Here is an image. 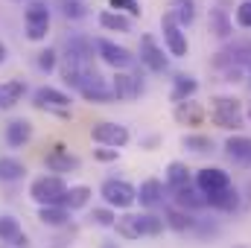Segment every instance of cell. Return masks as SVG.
I'll return each instance as SVG.
<instances>
[{
  "label": "cell",
  "instance_id": "3",
  "mask_svg": "<svg viewBox=\"0 0 251 248\" xmlns=\"http://www.w3.org/2000/svg\"><path fill=\"white\" fill-rule=\"evenodd\" d=\"M29 196H32V201L38 204V207H50V204H62L64 196H67V181H64L62 175H38V178H32V184H29Z\"/></svg>",
  "mask_w": 251,
  "mask_h": 248
},
{
  "label": "cell",
  "instance_id": "25",
  "mask_svg": "<svg viewBox=\"0 0 251 248\" xmlns=\"http://www.w3.org/2000/svg\"><path fill=\"white\" fill-rule=\"evenodd\" d=\"M164 178H167V187L170 190H178V187L193 184V170H190L184 161H170L167 170H164Z\"/></svg>",
  "mask_w": 251,
  "mask_h": 248
},
{
  "label": "cell",
  "instance_id": "42",
  "mask_svg": "<svg viewBox=\"0 0 251 248\" xmlns=\"http://www.w3.org/2000/svg\"><path fill=\"white\" fill-rule=\"evenodd\" d=\"M222 82H228V85H237V82H246V76H249V67H243V64H234V67H225L222 70Z\"/></svg>",
  "mask_w": 251,
  "mask_h": 248
},
{
  "label": "cell",
  "instance_id": "32",
  "mask_svg": "<svg viewBox=\"0 0 251 248\" xmlns=\"http://www.w3.org/2000/svg\"><path fill=\"white\" fill-rule=\"evenodd\" d=\"M170 15L176 18V24L184 29L196 21V0H173L170 3Z\"/></svg>",
  "mask_w": 251,
  "mask_h": 248
},
{
  "label": "cell",
  "instance_id": "11",
  "mask_svg": "<svg viewBox=\"0 0 251 248\" xmlns=\"http://www.w3.org/2000/svg\"><path fill=\"white\" fill-rule=\"evenodd\" d=\"M91 137H94V143L108 146V149H123L126 143L131 140L128 128H126V125H120V123H111V120L94 123V128H91Z\"/></svg>",
  "mask_w": 251,
  "mask_h": 248
},
{
  "label": "cell",
  "instance_id": "7",
  "mask_svg": "<svg viewBox=\"0 0 251 248\" xmlns=\"http://www.w3.org/2000/svg\"><path fill=\"white\" fill-rule=\"evenodd\" d=\"M32 105L38 111L56 114V117H70V97L64 91H59V88H50V85H41L32 94Z\"/></svg>",
  "mask_w": 251,
  "mask_h": 248
},
{
  "label": "cell",
  "instance_id": "13",
  "mask_svg": "<svg viewBox=\"0 0 251 248\" xmlns=\"http://www.w3.org/2000/svg\"><path fill=\"white\" fill-rule=\"evenodd\" d=\"M193 184L201 196H213L225 187H231V173H225L222 167H201L196 175H193Z\"/></svg>",
  "mask_w": 251,
  "mask_h": 248
},
{
  "label": "cell",
  "instance_id": "22",
  "mask_svg": "<svg viewBox=\"0 0 251 248\" xmlns=\"http://www.w3.org/2000/svg\"><path fill=\"white\" fill-rule=\"evenodd\" d=\"M204 198H207V207H213L219 213H234L240 207V190L234 184L219 190V193H213V196H204Z\"/></svg>",
  "mask_w": 251,
  "mask_h": 248
},
{
  "label": "cell",
  "instance_id": "44",
  "mask_svg": "<svg viewBox=\"0 0 251 248\" xmlns=\"http://www.w3.org/2000/svg\"><path fill=\"white\" fill-rule=\"evenodd\" d=\"M140 146H146V149L158 146V134H149V137H143V140H140Z\"/></svg>",
  "mask_w": 251,
  "mask_h": 248
},
{
  "label": "cell",
  "instance_id": "19",
  "mask_svg": "<svg viewBox=\"0 0 251 248\" xmlns=\"http://www.w3.org/2000/svg\"><path fill=\"white\" fill-rule=\"evenodd\" d=\"M207 26H210V32H213L219 41H228V38L234 35V18H231L228 9H222V6H213V9H210Z\"/></svg>",
  "mask_w": 251,
  "mask_h": 248
},
{
  "label": "cell",
  "instance_id": "6",
  "mask_svg": "<svg viewBox=\"0 0 251 248\" xmlns=\"http://www.w3.org/2000/svg\"><path fill=\"white\" fill-rule=\"evenodd\" d=\"M76 91H79V97H82L85 102H91V105H111V102H117V99H114V91H111V82H108L105 76H100L97 70L88 73Z\"/></svg>",
  "mask_w": 251,
  "mask_h": 248
},
{
  "label": "cell",
  "instance_id": "43",
  "mask_svg": "<svg viewBox=\"0 0 251 248\" xmlns=\"http://www.w3.org/2000/svg\"><path fill=\"white\" fill-rule=\"evenodd\" d=\"M117 158H120V149H108V146H100V149H94V161L111 164V161H117Z\"/></svg>",
  "mask_w": 251,
  "mask_h": 248
},
{
  "label": "cell",
  "instance_id": "16",
  "mask_svg": "<svg viewBox=\"0 0 251 248\" xmlns=\"http://www.w3.org/2000/svg\"><path fill=\"white\" fill-rule=\"evenodd\" d=\"M32 134H35V125L29 123V120H24V117L12 120V123L6 125V131H3V137H6V143L12 149H24L32 140Z\"/></svg>",
  "mask_w": 251,
  "mask_h": 248
},
{
  "label": "cell",
  "instance_id": "36",
  "mask_svg": "<svg viewBox=\"0 0 251 248\" xmlns=\"http://www.w3.org/2000/svg\"><path fill=\"white\" fill-rule=\"evenodd\" d=\"M97 228H114V222H117V210H111V207H94L91 210V216H88Z\"/></svg>",
  "mask_w": 251,
  "mask_h": 248
},
{
  "label": "cell",
  "instance_id": "35",
  "mask_svg": "<svg viewBox=\"0 0 251 248\" xmlns=\"http://www.w3.org/2000/svg\"><path fill=\"white\" fill-rule=\"evenodd\" d=\"M35 64H38L41 73H53V70L59 67V50H53V47L38 50V53H35Z\"/></svg>",
  "mask_w": 251,
  "mask_h": 248
},
{
  "label": "cell",
  "instance_id": "45",
  "mask_svg": "<svg viewBox=\"0 0 251 248\" xmlns=\"http://www.w3.org/2000/svg\"><path fill=\"white\" fill-rule=\"evenodd\" d=\"M6 59H9V50H6V44H3V41H0V64L6 62Z\"/></svg>",
  "mask_w": 251,
  "mask_h": 248
},
{
  "label": "cell",
  "instance_id": "40",
  "mask_svg": "<svg viewBox=\"0 0 251 248\" xmlns=\"http://www.w3.org/2000/svg\"><path fill=\"white\" fill-rule=\"evenodd\" d=\"M234 21L240 29H251V0H240L234 9Z\"/></svg>",
  "mask_w": 251,
  "mask_h": 248
},
{
  "label": "cell",
  "instance_id": "29",
  "mask_svg": "<svg viewBox=\"0 0 251 248\" xmlns=\"http://www.w3.org/2000/svg\"><path fill=\"white\" fill-rule=\"evenodd\" d=\"M91 196H94V190L88 184H73V187H67V196H64L62 207H67L70 213L73 210H82V207L91 204Z\"/></svg>",
  "mask_w": 251,
  "mask_h": 248
},
{
  "label": "cell",
  "instance_id": "10",
  "mask_svg": "<svg viewBox=\"0 0 251 248\" xmlns=\"http://www.w3.org/2000/svg\"><path fill=\"white\" fill-rule=\"evenodd\" d=\"M140 56V64L149 70V73H167V67H170V59L164 56V47L158 44V38L155 35H140V50H137Z\"/></svg>",
  "mask_w": 251,
  "mask_h": 248
},
{
  "label": "cell",
  "instance_id": "17",
  "mask_svg": "<svg viewBox=\"0 0 251 248\" xmlns=\"http://www.w3.org/2000/svg\"><path fill=\"white\" fill-rule=\"evenodd\" d=\"M225 155L240 167H251V137L249 134H231L225 140Z\"/></svg>",
  "mask_w": 251,
  "mask_h": 248
},
{
  "label": "cell",
  "instance_id": "8",
  "mask_svg": "<svg viewBox=\"0 0 251 248\" xmlns=\"http://www.w3.org/2000/svg\"><path fill=\"white\" fill-rule=\"evenodd\" d=\"M94 47H97V56L102 59V64H108V67H114V70H128L131 64L137 62V56H131V50L123 47V44H117V41L97 38Z\"/></svg>",
  "mask_w": 251,
  "mask_h": 248
},
{
  "label": "cell",
  "instance_id": "20",
  "mask_svg": "<svg viewBox=\"0 0 251 248\" xmlns=\"http://www.w3.org/2000/svg\"><path fill=\"white\" fill-rule=\"evenodd\" d=\"M24 97H26V82L24 79H6V82H0V111L15 108L18 102H24Z\"/></svg>",
  "mask_w": 251,
  "mask_h": 248
},
{
  "label": "cell",
  "instance_id": "27",
  "mask_svg": "<svg viewBox=\"0 0 251 248\" xmlns=\"http://www.w3.org/2000/svg\"><path fill=\"white\" fill-rule=\"evenodd\" d=\"M38 222L47 225V228H64L70 225V210L62 207V204H50V207H38Z\"/></svg>",
  "mask_w": 251,
  "mask_h": 248
},
{
  "label": "cell",
  "instance_id": "28",
  "mask_svg": "<svg viewBox=\"0 0 251 248\" xmlns=\"http://www.w3.org/2000/svg\"><path fill=\"white\" fill-rule=\"evenodd\" d=\"M134 219H137V231H140V237H161L164 234V216H158V213H152V210H143V213H134Z\"/></svg>",
  "mask_w": 251,
  "mask_h": 248
},
{
  "label": "cell",
  "instance_id": "1",
  "mask_svg": "<svg viewBox=\"0 0 251 248\" xmlns=\"http://www.w3.org/2000/svg\"><path fill=\"white\" fill-rule=\"evenodd\" d=\"M210 123L225 128V131H240L243 123H246V108L237 97H213L210 99Z\"/></svg>",
  "mask_w": 251,
  "mask_h": 248
},
{
  "label": "cell",
  "instance_id": "18",
  "mask_svg": "<svg viewBox=\"0 0 251 248\" xmlns=\"http://www.w3.org/2000/svg\"><path fill=\"white\" fill-rule=\"evenodd\" d=\"M173 201H176V207H181V210H187V213H196V210H204V207H207V198L196 190V184L173 190Z\"/></svg>",
  "mask_w": 251,
  "mask_h": 248
},
{
  "label": "cell",
  "instance_id": "15",
  "mask_svg": "<svg viewBox=\"0 0 251 248\" xmlns=\"http://www.w3.org/2000/svg\"><path fill=\"white\" fill-rule=\"evenodd\" d=\"M0 243L9 248H29V237L24 225L9 213H0Z\"/></svg>",
  "mask_w": 251,
  "mask_h": 248
},
{
  "label": "cell",
  "instance_id": "48",
  "mask_svg": "<svg viewBox=\"0 0 251 248\" xmlns=\"http://www.w3.org/2000/svg\"><path fill=\"white\" fill-rule=\"evenodd\" d=\"M237 248H246V246H237Z\"/></svg>",
  "mask_w": 251,
  "mask_h": 248
},
{
  "label": "cell",
  "instance_id": "38",
  "mask_svg": "<svg viewBox=\"0 0 251 248\" xmlns=\"http://www.w3.org/2000/svg\"><path fill=\"white\" fill-rule=\"evenodd\" d=\"M193 234H196L199 240H213V237H219V234H222V228H219V222H210V219H196Z\"/></svg>",
  "mask_w": 251,
  "mask_h": 248
},
{
  "label": "cell",
  "instance_id": "24",
  "mask_svg": "<svg viewBox=\"0 0 251 248\" xmlns=\"http://www.w3.org/2000/svg\"><path fill=\"white\" fill-rule=\"evenodd\" d=\"M196 91H199V79L196 76H190V73H178L176 79H173V91H170V99L178 105V102H187L196 97Z\"/></svg>",
  "mask_w": 251,
  "mask_h": 248
},
{
  "label": "cell",
  "instance_id": "34",
  "mask_svg": "<svg viewBox=\"0 0 251 248\" xmlns=\"http://www.w3.org/2000/svg\"><path fill=\"white\" fill-rule=\"evenodd\" d=\"M114 231H117V237H123V240H140V231H137V219H134V213H123V216H117Z\"/></svg>",
  "mask_w": 251,
  "mask_h": 248
},
{
  "label": "cell",
  "instance_id": "12",
  "mask_svg": "<svg viewBox=\"0 0 251 248\" xmlns=\"http://www.w3.org/2000/svg\"><path fill=\"white\" fill-rule=\"evenodd\" d=\"M111 91H114V99L117 102H134L143 94V79L137 73H128V70H114Z\"/></svg>",
  "mask_w": 251,
  "mask_h": 248
},
{
  "label": "cell",
  "instance_id": "47",
  "mask_svg": "<svg viewBox=\"0 0 251 248\" xmlns=\"http://www.w3.org/2000/svg\"><path fill=\"white\" fill-rule=\"evenodd\" d=\"M246 120H251V105L246 108Z\"/></svg>",
  "mask_w": 251,
  "mask_h": 248
},
{
  "label": "cell",
  "instance_id": "30",
  "mask_svg": "<svg viewBox=\"0 0 251 248\" xmlns=\"http://www.w3.org/2000/svg\"><path fill=\"white\" fill-rule=\"evenodd\" d=\"M173 114H176V123H181V125H201V120H204V108L199 102H193V99L178 102Z\"/></svg>",
  "mask_w": 251,
  "mask_h": 248
},
{
  "label": "cell",
  "instance_id": "9",
  "mask_svg": "<svg viewBox=\"0 0 251 248\" xmlns=\"http://www.w3.org/2000/svg\"><path fill=\"white\" fill-rule=\"evenodd\" d=\"M161 32H164V44H167V53L176 56V59H184L190 53V44H187V32L176 24V18L170 12L161 15Z\"/></svg>",
  "mask_w": 251,
  "mask_h": 248
},
{
  "label": "cell",
  "instance_id": "41",
  "mask_svg": "<svg viewBox=\"0 0 251 248\" xmlns=\"http://www.w3.org/2000/svg\"><path fill=\"white\" fill-rule=\"evenodd\" d=\"M111 12H120V15H128V18H137L140 15V3L137 0H108Z\"/></svg>",
  "mask_w": 251,
  "mask_h": 248
},
{
  "label": "cell",
  "instance_id": "14",
  "mask_svg": "<svg viewBox=\"0 0 251 248\" xmlns=\"http://www.w3.org/2000/svg\"><path fill=\"white\" fill-rule=\"evenodd\" d=\"M44 167L50 170V175H64V173H76V170L82 167V161H79L70 149L53 146V149L44 155Z\"/></svg>",
  "mask_w": 251,
  "mask_h": 248
},
{
  "label": "cell",
  "instance_id": "4",
  "mask_svg": "<svg viewBox=\"0 0 251 248\" xmlns=\"http://www.w3.org/2000/svg\"><path fill=\"white\" fill-rule=\"evenodd\" d=\"M100 196H102L105 207H111V210H128L137 201V187L128 184L126 178H105L100 184Z\"/></svg>",
  "mask_w": 251,
  "mask_h": 248
},
{
  "label": "cell",
  "instance_id": "39",
  "mask_svg": "<svg viewBox=\"0 0 251 248\" xmlns=\"http://www.w3.org/2000/svg\"><path fill=\"white\" fill-rule=\"evenodd\" d=\"M62 15L67 21H82L88 15V6L82 0H62Z\"/></svg>",
  "mask_w": 251,
  "mask_h": 248
},
{
  "label": "cell",
  "instance_id": "21",
  "mask_svg": "<svg viewBox=\"0 0 251 248\" xmlns=\"http://www.w3.org/2000/svg\"><path fill=\"white\" fill-rule=\"evenodd\" d=\"M164 225H167L170 231H176V234H193V228H196V216L173 204V207L164 210Z\"/></svg>",
  "mask_w": 251,
  "mask_h": 248
},
{
  "label": "cell",
  "instance_id": "33",
  "mask_svg": "<svg viewBox=\"0 0 251 248\" xmlns=\"http://www.w3.org/2000/svg\"><path fill=\"white\" fill-rule=\"evenodd\" d=\"M184 149L190 152H196V155H207V152H213L216 149V143H213V137H207V134H184Z\"/></svg>",
  "mask_w": 251,
  "mask_h": 248
},
{
  "label": "cell",
  "instance_id": "31",
  "mask_svg": "<svg viewBox=\"0 0 251 248\" xmlns=\"http://www.w3.org/2000/svg\"><path fill=\"white\" fill-rule=\"evenodd\" d=\"M97 21H100V26H102L105 32H131V18H128V15H120V12L102 9Z\"/></svg>",
  "mask_w": 251,
  "mask_h": 248
},
{
  "label": "cell",
  "instance_id": "5",
  "mask_svg": "<svg viewBox=\"0 0 251 248\" xmlns=\"http://www.w3.org/2000/svg\"><path fill=\"white\" fill-rule=\"evenodd\" d=\"M24 29L29 41H44L50 32V6L44 0H29L24 9Z\"/></svg>",
  "mask_w": 251,
  "mask_h": 248
},
{
  "label": "cell",
  "instance_id": "46",
  "mask_svg": "<svg viewBox=\"0 0 251 248\" xmlns=\"http://www.w3.org/2000/svg\"><path fill=\"white\" fill-rule=\"evenodd\" d=\"M100 248H120V246H117V243H102Z\"/></svg>",
  "mask_w": 251,
  "mask_h": 248
},
{
  "label": "cell",
  "instance_id": "2",
  "mask_svg": "<svg viewBox=\"0 0 251 248\" xmlns=\"http://www.w3.org/2000/svg\"><path fill=\"white\" fill-rule=\"evenodd\" d=\"M62 59H64L62 67H67V70H76L82 76L94 73V41L91 38H82V35L67 38Z\"/></svg>",
  "mask_w": 251,
  "mask_h": 248
},
{
  "label": "cell",
  "instance_id": "23",
  "mask_svg": "<svg viewBox=\"0 0 251 248\" xmlns=\"http://www.w3.org/2000/svg\"><path fill=\"white\" fill-rule=\"evenodd\" d=\"M137 201H140V207H146V210L164 204V181H158V178H146L143 184L137 187Z\"/></svg>",
  "mask_w": 251,
  "mask_h": 248
},
{
  "label": "cell",
  "instance_id": "37",
  "mask_svg": "<svg viewBox=\"0 0 251 248\" xmlns=\"http://www.w3.org/2000/svg\"><path fill=\"white\" fill-rule=\"evenodd\" d=\"M76 237H79V228L76 225H64V228H59V234L47 243V248H70Z\"/></svg>",
  "mask_w": 251,
  "mask_h": 248
},
{
  "label": "cell",
  "instance_id": "26",
  "mask_svg": "<svg viewBox=\"0 0 251 248\" xmlns=\"http://www.w3.org/2000/svg\"><path fill=\"white\" fill-rule=\"evenodd\" d=\"M26 164L21 158H12V155H0V181L3 184H15L26 175Z\"/></svg>",
  "mask_w": 251,
  "mask_h": 248
}]
</instances>
